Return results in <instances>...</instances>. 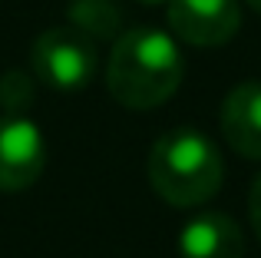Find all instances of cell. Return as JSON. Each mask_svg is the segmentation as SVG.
I'll return each instance as SVG.
<instances>
[{"mask_svg":"<svg viewBox=\"0 0 261 258\" xmlns=\"http://www.w3.org/2000/svg\"><path fill=\"white\" fill-rule=\"evenodd\" d=\"M185 73L182 50L166 30L133 27L109 53L106 86L126 110H155L178 90Z\"/></svg>","mask_w":261,"mask_h":258,"instance_id":"cell-1","label":"cell"},{"mask_svg":"<svg viewBox=\"0 0 261 258\" xmlns=\"http://www.w3.org/2000/svg\"><path fill=\"white\" fill-rule=\"evenodd\" d=\"M222 152L195 126H178L159 136L149 152V182L175 209L208 202L222 189Z\"/></svg>","mask_w":261,"mask_h":258,"instance_id":"cell-2","label":"cell"},{"mask_svg":"<svg viewBox=\"0 0 261 258\" xmlns=\"http://www.w3.org/2000/svg\"><path fill=\"white\" fill-rule=\"evenodd\" d=\"M30 70L43 86L83 90L96 76V40L76 27H50L30 46Z\"/></svg>","mask_w":261,"mask_h":258,"instance_id":"cell-3","label":"cell"},{"mask_svg":"<svg viewBox=\"0 0 261 258\" xmlns=\"http://www.w3.org/2000/svg\"><path fill=\"white\" fill-rule=\"evenodd\" d=\"M46 142L33 119L0 116V192H20L40 179Z\"/></svg>","mask_w":261,"mask_h":258,"instance_id":"cell-4","label":"cell"},{"mask_svg":"<svg viewBox=\"0 0 261 258\" xmlns=\"http://www.w3.org/2000/svg\"><path fill=\"white\" fill-rule=\"evenodd\" d=\"M169 27L189 46H222L242 27L238 0H169Z\"/></svg>","mask_w":261,"mask_h":258,"instance_id":"cell-5","label":"cell"},{"mask_svg":"<svg viewBox=\"0 0 261 258\" xmlns=\"http://www.w3.org/2000/svg\"><path fill=\"white\" fill-rule=\"evenodd\" d=\"M178 258H245V235L225 212H198L182 225Z\"/></svg>","mask_w":261,"mask_h":258,"instance_id":"cell-6","label":"cell"},{"mask_svg":"<svg viewBox=\"0 0 261 258\" xmlns=\"http://www.w3.org/2000/svg\"><path fill=\"white\" fill-rule=\"evenodd\" d=\"M222 133L245 159H261V80L238 83L222 103Z\"/></svg>","mask_w":261,"mask_h":258,"instance_id":"cell-7","label":"cell"},{"mask_svg":"<svg viewBox=\"0 0 261 258\" xmlns=\"http://www.w3.org/2000/svg\"><path fill=\"white\" fill-rule=\"evenodd\" d=\"M119 23H122V13L116 7V0H73L70 4V27L83 30L93 40L116 33Z\"/></svg>","mask_w":261,"mask_h":258,"instance_id":"cell-8","label":"cell"},{"mask_svg":"<svg viewBox=\"0 0 261 258\" xmlns=\"http://www.w3.org/2000/svg\"><path fill=\"white\" fill-rule=\"evenodd\" d=\"M27 96H33V86L27 83L20 73H7V76L0 80V99H4L7 106H20Z\"/></svg>","mask_w":261,"mask_h":258,"instance_id":"cell-9","label":"cell"},{"mask_svg":"<svg viewBox=\"0 0 261 258\" xmlns=\"http://www.w3.org/2000/svg\"><path fill=\"white\" fill-rule=\"evenodd\" d=\"M248 215H251V225H255V235L261 239V175L251 182V192H248Z\"/></svg>","mask_w":261,"mask_h":258,"instance_id":"cell-10","label":"cell"},{"mask_svg":"<svg viewBox=\"0 0 261 258\" xmlns=\"http://www.w3.org/2000/svg\"><path fill=\"white\" fill-rule=\"evenodd\" d=\"M139 4H146V7H159V4H169V0H139Z\"/></svg>","mask_w":261,"mask_h":258,"instance_id":"cell-11","label":"cell"},{"mask_svg":"<svg viewBox=\"0 0 261 258\" xmlns=\"http://www.w3.org/2000/svg\"><path fill=\"white\" fill-rule=\"evenodd\" d=\"M248 4H251V7H255V10H261V0H248Z\"/></svg>","mask_w":261,"mask_h":258,"instance_id":"cell-12","label":"cell"}]
</instances>
